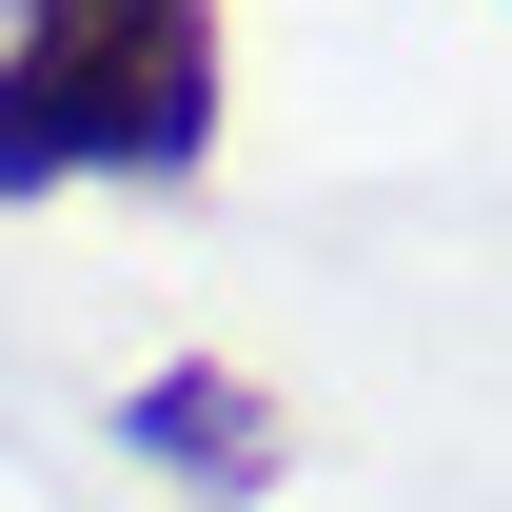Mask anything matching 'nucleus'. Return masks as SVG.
I'll return each instance as SVG.
<instances>
[{
  "label": "nucleus",
  "instance_id": "obj_2",
  "mask_svg": "<svg viewBox=\"0 0 512 512\" xmlns=\"http://www.w3.org/2000/svg\"><path fill=\"white\" fill-rule=\"evenodd\" d=\"M119 453L237 512V493H276V473H296V414H276V394H256L237 355H158V375L119 394Z\"/></svg>",
  "mask_w": 512,
  "mask_h": 512
},
{
  "label": "nucleus",
  "instance_id": "obj_1",
  "mask_svg": "<svg viewBox=\"0 0 512 512\" xmlns=\"http://www.w3.org/2000/svg\"><path fill=\"white\" fill-rule=\"evenodd\" d=\"M217 158V0H20L0 20V197L197 178Z\"/></svg>",
  "mask_w": 512,
  "mask_h": 512
}]
</instances>
